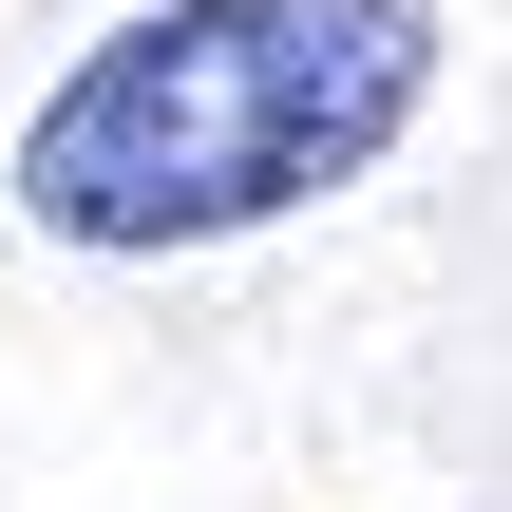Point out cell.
<instances>
[{
	"label": "cell",
	"mask_w": 512,
	"mask_h": 512,
	"mask_svg": "<svg viewBox=\"0 0 512 512\" xmlns=\"http://www.w3.org/2000/svg\"><path fill=\"white\" fill-rule=\"evenodd\" d=\"M437 95V0H152L19 114V228L57 247H228L399 152Z\"/></svg>",
	"instance_id": "1"
}]
</instances>
